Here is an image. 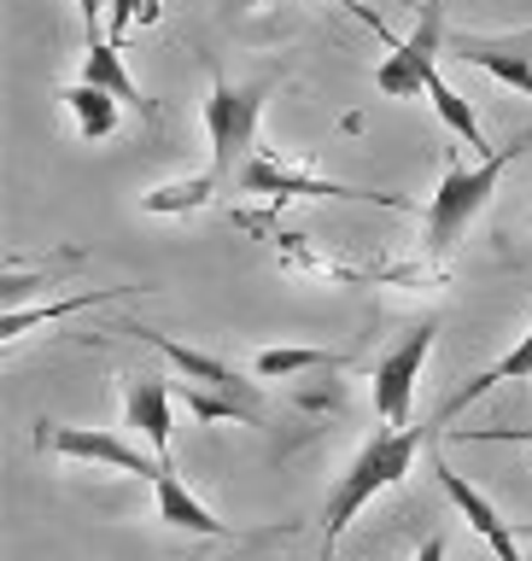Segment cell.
<instances>
[{
	"mask_svg": "<svg viewBox=\"0 0 532 561\" xmlns=\"http://www.w3.org/2000/svg\"><path fill=\"white\" fill-rule=\"evenodd\" d=\"M421 445H428V433H421V427H375V438H369V445L351 456V468L340 473V485L328 491V508H322L328 543H322V550H333V543H340V533L381 497V491L404 485V473L416 468Z\"/></svg>",
	"mask_w": 532,
	"mask_h": 561,
	"instance_id": "6da1fadb",
	"label": "cell"
},
{
	"mask_svg": "<svg viewBox=\"0 0 532 561\" xmlns=\"http://www.w3.org/2000/svg\"><path fill=\"white\" fill-rule=\"evenodd\" d=\"M521 158H527V140H509V147H498L491 158H474V164H456L451 158L445 175H439V187H433V199H428V210H421L433 257H445L451 245L468 234V222L480 217V210L491 205V193H498L503 170H516Z\"/></svg>",
	"mask_w": 532,
	"mask_h": 561,
	"instance_id": "7a4b0ae2",
	"label": "cell"
},
{
	"mask_svg": "<svg viewBox=\"0 0 532 561\" xmlns=\"http://www.w3.org/2000/svg\"><path fill=\"white\" fill-rule=\"evenodd\" d=\"M135 340H147L158 357H165L176 375H182L188 386V410L200 415V421H223V415H235V421H263V392H258V380H240L235 368H228L223 357H211V351H193V345H176L165 340V333H152V328H135Z\"/></svg>",
	"mask_w": 532,
	"mask_h": 561,
	"instance_id": "3957f363",
	"label": "cell"
},
{
	"mask_svg": "<svg viewBox=\"0 0 532 561\" xmlns=\"http://www.w3.org/2000/svg\"><path fill=\"white\" fill-rule=\"evenodd\" d=\"M263 94H270V82H240L235 88L228 77H211L205 135H211V175H217V182H240V170L252 164Z\"/></svg>",
	"mask_w": 532,
	"mask_h": 561,
	"instance_id": "277c9868",
	"label": "cell"
},
{
	"mask_svg": "<svg viewBox=\"0 0 532 561\" xmlns=\"http://www.w3.org/2000/svg\"><path fill=\"white\" fill-rule=\"evenodd\" d=\"M35 445L47 456H65V462H94V468H117V473H135V480H158L170 462L158 450H140L129 445L123 433L112 427H65V421H42V433H35Z\"/></svg>",
	"mask_w": 532,
	"mask_h": 561,
	"instance_id": "5b68a950",
	"label": "cell"
},
{
	"mask_svg": "<svg viewBox=\"0 0 532 561\" xmlns=\"http://www.w3.org/2000/svg\"><path fill=\"white\" fill-rule=\"evenodd\" d=\"M439 53H445V7L428 0L410 42H386V59L375 70V94L381 100H421L428 94V77L439 70Z\"/></svg>",
	"mask_w": 532,
	"mask_h": 561,
	"instance_id": "8992f818",
	"label": "cell"
},
{
	"mask_svg": "<svg viewBox=\"0 0 532 561\" xmlns=\"http://www.w3.org/2000/svg\"><path fill=\"white\" fill-rule=\"evenodd\" d=\"M433 340H439V322H421V328L404 333L393 351L375 357L369 386H375V415L386 421V427H410V403H416L421 368H428V357H433Z\"/></svg>",
	"mask_w": 532,
	"mask_h": 561,
	"instance_id": "52a82bcc",
	"label": "cell"
},
{
	"mask_svg": "<svg viewBox=\"0 0 532 561\" xmlns=\"http://www.w3.org/2000/svg\"><path fill=\"white\" fill-rule=\"evenodd\" d=\"M240 193H263V199H375L386 210H410L398 199V193H369V187H346V182H322V175H298L293 164H281V158L270 147L252 152V164L240 170Z\"/></svg>",
	"mask_w": 532,
	"mask_h": 561,
	"instance_id": "ba28073f",
	"label": "cell"
},
{
	"mask_svg": "<svg viewBox=\"0 0 532 561\" xmlns=\"http://www.w3.org/2000/svg\"><path fill=\"white\" fill-rule=\"evenodd\" d=\"M433 473H439V485H445V497L456 503V515H463V520L474 526V533L486 538V550H491V556H498V561H527V556H521V533H516V520H503V515H498V503H491L480 485H468L463 473H456L439 450H433Z\"/></svg>",
	"mask_w": 532,
	"mask_h": 561,
	"instance_id": "9c48e42d",
	"label": "cell"
},
{
	"mask_svg": "<svg viewBox=\"0 0 532 561\" xmlns=\"http://www.w3.org/2000/svg\"><path fill=\"white\" fill-rule=\"evenodd\" d=\"M451 53L463 65H480L486 77L521 88L532 100V30H521V35H456Z\"/></svg>",
	"mask_w": 532,
	"mask_h": 561,
	"instance_id": "30bf717a",
	"label": "cell"
},
{
	"mask_svg": "<svg viewBox=\"0 0 532 561\" xmlns=\"http://www.w3.org/2000/svg\"><path fill=\"white\" fill-rule=\"evenodd\" d=\"M152 503H158V520L176 526V533H193V538H235V526L211 515V508L188 491V480H182L176 468H165V473L152 480Z\"/></svg>",
	"mask_w": 532,
	"mask_h": 561,
	"instance_id": "8fae6325",
	"label": "cell"
},
{
	"mask_svg": "<svg viewBox=\"0 0 532 561\" xmlns=\"http://www.w3.org/2000/svg\"><path fill=\"white\" fill-rule=\"evenodd\" d=\"M129 427H140V438H147V450H158L170 462V433H176V421H170V386L165 380H152V375H140L129 380Z\"/></svg>",
	"mask_w": 532,
	"mask_h": 561,
	"instance_id": "7c38bea8",
	"label": "cell"
},
{
	"mask_svg": "<svg viewBox=\"0 0 532 561\" xmlns=\"http://www.w3.org/2000/svg\"><path fill=\"white\" fill-rule=\"evenodd\" d=\"M82 82H94V88H105V94H117L123 105H140V112H152L147 105V94L135 88V77L123 70V47L117 42H88V53H82Z\"/></svg>",
	"mask_w": 532,
	"mask_h": 561,
	"instance_id": "4fadbf2b",
	"label": "cell"
},
{
	"mask_svg": "<svg viewBox=\"0 0 532 561\" xmlns=\"http://www.w3.org/2000/svg\"><path fill=\"white\" fill-rule=\"evenodd\" d=\"M503 380H532V328H527V333H521V340H516V345H509V351H503V357H498V363H491V368H486V375H474V380L463 386V392H456V398L445 403V415H439V421H451L456 410H468V403H474V398H486V392H491V386H503Z\"/></svg>",
	"mask_w": 532,
	"mask_h": 561,
	"instance_id": "5bb4252c",
	"label": "cell"
},
{
	"mask_svg": "<svg viewBox=\"0 0 532 561\" xmlns=\"http://www.w3.org/2000/svg\"><path fill=\"white\" fill-rule=\"evenodd\" d=\"M65 105H70V117H77V129L88 135V140H112L117 135V112H123V100L117 94H105V88H94V82H70L65 88Z\"/></svg>",
	"mask_w": 532,
	"mask_h": 561,
	"instance_id": "9a60e30c",
	"label": "cell"
},
{
	"mask_svg": "<svg viewBox=\"0 0 532 561\" xmlns=\"http://www.w3.org/2000/svg\"><path fill=\"white\" fill-rule=\"evenodd\" d=\"M123 293H135V287H94V293H77V298H59V305H42V310H7L0 316V340H24V333L35 322H65V316H77L88 305H105V298H123Z\"/></svg>",
	"mask_w": 532,
	"mask_h": 561,
	"instance_id": "2e32d148",
	"label": "cell"
},
{
	"mask_svg": "<svg viewBox=\"0 0 532 561\" xmlns=\"http://www.w3.org/2000/svg\"><path fill=\"white\" fill-rule=\"evenodd\" d=\"M428 100H433V112H439V123H445L451 135H463V140H468V152H480V158H491V152H486V135H480V117H474V105H468L463 94H456V88H451L445 77H439V70H433V77H428Z\"/></svg>",
	"mask_w": 532,
	"mask_h": 561,
	"instance_id": "e0dca14e",
	"label": "cell"
},
{
	"mask_svg": "<svg viewBox=\"0 0 532 561\" xmlns=\"http://www.w3.org/2000/svg\"><path fill=\"white\" fill-rule=\"evenodd\" d=\"M346 357H333V351H310V345H275V351H258L252 375L258 380H287V375H305V368H333Z\"/></svg>",
	"mask_w": 532,
	"mask_h": 561,
	"instance_id": "ac0fdd59",
	"label": "cell"
},
{
	"mask_svg": "<svg viewBox=\"0 0 532 561\" xmlns=\"http://www.w3.org/2000/svg\"><path fill=\"white\" fill-rule=\"evenodd\" d=\"M223 182L217 175H188V182H170V187H152V193H140V205L147 210H158V217H176V210H200V205H211V193H217Z\"/></svg>",
	"mask_w": 532,
	"mask_h": 561,
	"instance_id": "d6986e66",
	"label": "cell"
},
{
	"mask_svg": "<svg viewBox=\"0 0 532 561\" xmlns=\"http://www.w3.org/2000/svg\"><path fill=\"white\" fill-rule=\"evenodd\" d=\"M152 24L158 18V0H112V18H105V24H112V42L123 47V35H129V24Z\"/></svg>",
	"mask_w": 532,
	"mask_h": 561,
	"instance_id": "ffe728a7",
	"label": "cell"
},
{
	"mask_svg": "<svg viewBox=\"0 0 532 561\" xmlns=\"http://www.w3.org/2000/svg\"><path fill=\"white\" fill-rule=\"evenodd\" d=\"M70 7L82 12V30H88V42H100V24L112 18V0H70Z\"/></svg>",
	"mask_w": 532,
	"mask_h": 561,
	"instance_id": "44dd1931",
	"label": "cell"
},
{
	"mask_svg": "<svg viewBox=\"0 0 532 561\" xmlns=\"http://www.w3.org/2000/svg\"><path fill=\"white\" fill-rule=\"evenodd\" d=\"M416 561H445V538H428V543H421V550H416Z\"/></svg>",
	"mask_w": 532,
	"mask_h": 561,
	"instance_id": "7402d4cb",
	"label": "cell"
},
{
	"mask_svg": "<svg viewBox=\"0 0 532 561\" xmlns=\"http://www.w3.org/2000/svg\"><path fill=\"white\" fill-rule=\"evenodd\" d=\"M322 561H333V550H322Z\"/></svg>",
	"mask_w": 532,
	"mask_h": 561,
	"instance_id": "603a6c76",
	"label": "cell"
}]
</instances>
